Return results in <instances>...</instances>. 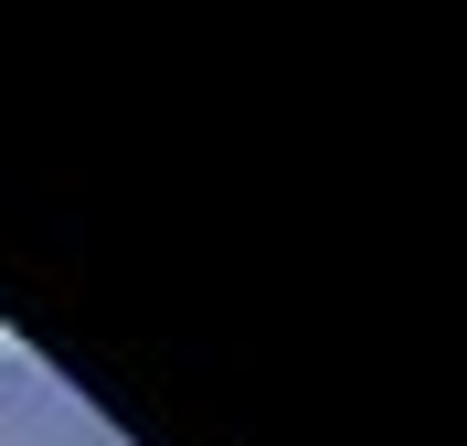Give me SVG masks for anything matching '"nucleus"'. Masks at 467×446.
<instances>
[{"mask_svg":"<svg viewBox=\"0 0 467 446\" xmlns=\"http://www.w3.org/2000/svg\"><path fill=\"white\" fill-rule=\"evenodd\" d=\"M0 446H117L86 393H64L32 351H0Z\"/></svg>","mask_w":467,"mask_h":446,"instance_id":"1","label":"nucleus"}]
</instances>
